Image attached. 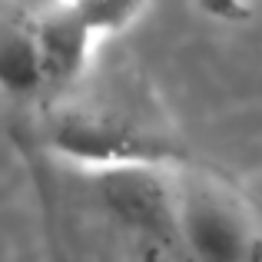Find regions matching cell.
<instances>
[{
  "label": "cell",
  "instance_id": "cell-2",
  "mask_svg": "<svg viewBox=\"0 0 262 262\" xmlns=\"http://www.w3.org/2000/svg\"><path fill=\"white\" fill-rule=\"evenodd\" d=\"M33 143L80 160L183 153L160 103L143 93L136 77H90V70L50 96Z\"/></svg>",
  "mask_w": 262,
  "mask_h": 262
},
{
  "label": "cell",
  "instance_id": "cell-4",
  "mask_svg": "<svg viewBox=\"0 0 262 262\" xmlns=\"http://www.w3.org/2000/svg\"><path fill=\"white\" fill-rule=\"evenodd\" d=\"M60 10H67L90 37L100 43L106 33L126 27L143 7V0H53Z\"/></svg>",
  "mask_w": 262,
  "mask_h": 262
},
{
  "label": "cell",
  "instance_id": "cell-5",
  "mask_svg": "<svg viewBox=\"0 0 262 262\" xmlns=\"http://www.w3.org/2000/svg\"><path fill=\"white\" fill-rule=\"evenodd\" d=\"M209 13H219V17H236L243 13V0H203Z\"/></svg>",
  "mask_w": 262,
  "mask_h": 262
},
{
  "label": "cell",
  "instance_id": "cell-3",
  "mask_svg": "<svg viewBox=\"0 0 262 262\" xmlns=\"http://www.w3.org/2000/svg\"><path fill=\"white\" fill-rule=\"evenodd\" d=\"M0 90L13 96L50 90L37 17H0Z\"/></svg>",
  "mask_w": 262,
  "mask_h": 262
},
{
  "label": "cell",
  "instance_id": "cell-1",
  "mask_svg": "<svg viewBox=\"0 0 262 262\" xmlns=\"http://www.w3.org/2000/svg\"><path fill=\"white\" fill-rule=\"evenodd\" d=\"M53 262H262L252 196L189 153L80 160L30 143Z\"/></svg>",
  "mask_w": 262,
  "mask_h": 262
}]
</instances>
